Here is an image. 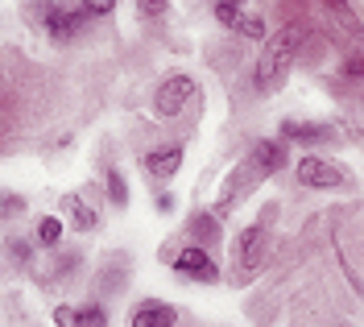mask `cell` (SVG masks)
Masks as SVG:
<instances>
[{"mask_svg":"<svg viewBox=\"0 0 364 327\" xmlns=\"http://www.w3.org/2000/svg\"><path fill=\"white\" fill-rule=\"evenodd\" d=\"M302 38H306V29H302V25H286V29H277L269 42H265L261 58H257V70H252V83H257L261 92H273V87H277V79H282L286 67L294 63Z\"/></svg>","mask_w":364,"mask_h":327,"instance_id":"obj_1","label":"cell"},{"mask_svg":"<svg viewBox=\"0 0 364 327\" xmlns=\"http://www.w3.org/2000/svg\"><path fill=\"white\" fill-rule=\"evenodd\" d=\"M298 183L302 187H311V191H336L343 187V170L331 158H318V154H306L302 162H298Z\"/></svg>","mask_w":364,"mask_h":327,"instance_id":"obj_2","label":"cell"},{"mask_svg":"<svg viewBox=\"0 0 364 327\" xmlns=\"http://www.w3.org/2000/svg\"><path fill=\"white\" fill-rule=\"evenodd\" d=\"M195 79L191 75H174V79H166L158 87V95H154V112L158 117H182V108L195 100Z\"/></svg>","mask_w":364,"mask_h":327,"instance_id":"obj_3","label":"cell"},{"mask_svg":"<svg viewBox=\"0 0 364 327\" xmlns=\"http://www.w3.org/2000/svg\"><path fill=\"white\" fill-rule=\"evenodd\" d=\"M174 274L211 286V282H220V265L211 261V253H207V249H199V245H186V249H178V253H174Z\"/></svg>","mask_w":364,"mask_h":327,"instance_id":"obj_4","label":"cell"},{"mask_svg":"<svg viewBox=\"0 0 364 327\" xmlns=\"http://www.w3.org/2000/svg\"><path fill=\"white\" fill-rule=\"evenodd\" d=\"M141 166H145V174L149 178H174L182 170V145H161V149H149L145 158H141Z\"/></svg>","mask_w":364,"mask_h":327,"instance_id":"obj_5","label":"cell"},{"mask_svg":"<svg viewBox=\"0 0 364 327\" xmlns=\"http://www.w3.org/2000/svg\"><path fill=\"white\" fill-rule=\"evenodd\" d=\"M79 25H83L79 9H58V4H50V9H46V33H50V38H58V42H67L70 33H79Z\"/></svg>","mask_w":364,"mask_h":327,"instance_id":"obj_6","label":"cell"},{"mask_svg":"<svg viewBox=\"0 0 364 327\" xmlns=\"http://www.w3.org/2000/svg\"><path fill=\"white\" fill-rule=\"evenodd\" d=\"M178 323V311L170 303H145L133 311V327H174Z\"/></svg>","mask_w":364,"mask_h":327,"instance_id":"obj_7","label":"cell"},{"mask_svg":"<svg viewBox=\"0 0 364 327\" xmlns=\"http://www.w3.org/2000/svg\"><path fill=\"white\" fill-rule=\"evenodd\" d=\"M186 232H191V240H195L199 249L220 245V220H215L211 211H195V215H191V224H186Z\"/></svg>","mask_w":364,"mask_h":327,"instance_id":"obj_8","label":"cell"},{"mask_svg":"<svg viewBox=\"0 0 364 327\" xmlns=\"http://www.w3.org/2000/svg\"><path fill=\"white\" fill-rule=\"evenodd\" d=\"M331 129L327 124H302V120H286L282 124V141H302V145H315V141H327Z\"/></svg>","mask_w":364,"mask_h":327,"instance_id":"obj_9","label":"cell"},{"mask_svg":"<svg viewBox=\"0 0 364 327\" xmlns=\"http://www.w3.org/2000/svg\"><path fill=\"white\" fill-rule=\"evenodd\" d=\"M261 245H265V224H252L249 232H240V240H236V265H252L261 257Z\"/></svg>","mask_w":364,"mask_h":327,"instance_id":"obj_10","label":"cell"},{"mask_svg":"<svg viewBox=\"0 0 364 327\" xmlns=\"http://www.w3.org/2000/svg\"><path fill=\"white\" fill-rule=\"evenodd\" d=\"M33 240H38L42 249H58V245H63V220L42 215V220H38V232H33Z\"/></svg>","mask_w":364,"mask_h":327,"instance_id":"obj_11","label":"cell"},{"mask_svg":"<svg viewBox=\"0 0 364 327\" xmlns=\"http://www.w3.org/2000/svg\"><path fill=\"white\" fill-rule=\"evenodd\" d=\"M67 208H70V220H75V228H79V232H95V228H100L95 208H87L83 199H67Z\"/></svg>","mask_w":364,"mask_h":327,"instance_id":"obj_12","label":"cell"},{"mask_svg":"<svg viewBox=\"0 0 364 327\" xmlns=\"http://www.w3.org/2000/svg\"><path fill=\"white\" fill-rule=\"evenodd\" d=\"M75 327H108V311L100 303H83L75 311Z\"/></svg>","mask_w":364,"mask_h":327,"instance_id":"obj_13","label":"cell"},{"mask_svg":"<svg viewBox=\"0 0 364 327\" xmlns=\"http://www.w3.org/2000/svg\"><path fill=\"white\" fill-rule=\"evenodd\" d=\"M104 187H108V195H112L116 208H129V183H124L120 170H108V174H104Z\"/></svg>","mask_w":364,"mask_h":327,"instance_id":"obj_14","label":"cell"},{"mask_svg":"<svg viewBox=\"0 0 364 327\" xmlns=\"http://www.w3.org/2000/svg\"><path fill=\"white\" fill-rule=\"evenodd\" d=\"M240 38H265V21L257 17V13H240V21L232 25Z\"/></svg>","mask_w":364,"mask_h":327,"instance_id":"obj_15","label":"cell"},{"mask_svg":"<svg viewBox=\"0 0 364 327\" xmlns=\"http://www.w3.org/2000/svg\"><path fill=\"white\" fill-rule=\"evenodd\" d=\"M75 9H79L83 21H91V17H108V13L116 9V0H79Z\"/></svg>","mask_w":364,"mask_h":327,"instance_id":"obj_16","label":"cell"},{"mask_svg":"<svg viewBox=\"0 0 364 327\" xmlns=\"http://www.w3.org/2000/svg\"><path fill=\"white\" fill-rule=\"evenodd\" d=\"M25 211V199L17 191H0V220H17Z\"/></svg>","mask_w":364,"mask_h":327,"instance_id":"obj_17","label":"cell"},{"mask_svg":"<svg viewBox=\"0 0 364 327\" xmlns=\"http://www.w3.org/2000/svg\"><path fill=\"white\" fill-rule=\"evenodd\" d=\"M215 21L232 29V25L240 21V4H232V0H215Z\"/></svg>","mask_w":364,"mask_h":327,"instance_id":"obj_18","label":"cell"},{"mask_svg":"<svg viewBox=\"0 0 364 327\" xmlns=\"http://www.w3.org/2000/svg\"><path fill=\"white\" fill-rule=\"evenodd\" d=\"M343 75L348 79H364V54H352V58H343Z\"/></svg>","mask_w":364,"mask_h":327,"instance_id":"obj_19","label":"cell"},{"mask_svg":"<svg viewBox=\"0 0 364 327\" xmlns=\"http://www.w3.org/2000/svg\"><path fill=\"white\" fill-rule=\"evenodd\" d=\"M136 9H141L145 17H161V13H166V0H136Z\"/></svg>","mask_w":364,"mask_h":327,"instance_id":"obj_20","label":"cell"},{"mask_svg":"<svg viewBox=\"0 0 364 327\" xmlns=\"http://www.w3.org/2000/svg\"><path fill=\"white\" fill-rule=\"evenodd\" d=\"M9 257L13 261H29V240H9Z\"/></svg>","mask_w":364,"mask_h":327,"instance_id":"obj_21","label":"cell"},{"mask_svg":"<svg viewBox=\"0 0 364 327\" xmlns=\"http://www.w3.org/2000/svg\"><path fill=\"white\" fill-rule=\"evenodd\" d=\"M54 323L58 327H75V311H70V306H58V311H54Z\"/></svg>","mask_w":364,"mask_h":327,"instance_id":"obj_22","label":"cell"},{"mask_svg":"<svg viewBox=\"0 0 364 327\" xmlns=\"http://www.w3.org/2000/svg\"><path fill=\"white\" fill-rule=\"evenodd\" d=\"M158 211H174V195H170V191L158 195Z\"/></svg>","mask_w":364,"mask_h":327,"instance_id":"obj_23","label":"cell"},{"mask_svg":"<svg viewBox=\"0 0 364 327\" xmlns=\"http://www.w3.org/2000/svg\"><path fill=\"white\" fill-rule=\"evenodd\" d=\"M232 4H245V0H232Z\"/></svg>","mask_w":364,"mask_h":327,"instance_id":"obj_24","label":"cell"}]
</instances>
